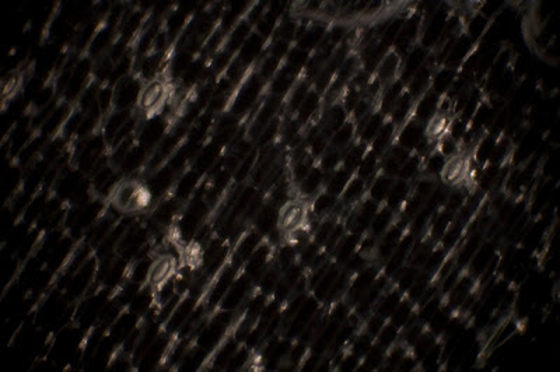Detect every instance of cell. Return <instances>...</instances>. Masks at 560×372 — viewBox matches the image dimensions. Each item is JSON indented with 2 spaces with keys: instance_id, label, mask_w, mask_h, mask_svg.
<instances>
[{
  "instance_id": "obj_1",
  "label": "cell",
  "mask_w": 560,
  "mask_h": 372,
  "mask_svg": "<svg viewBox=\"0 0 560 372\" xmlns=\"http://www.w3.org/2000/svg\"><path fill=\"white\" fill-rule=\"evenodd\" d=\"M151 203V194L146 185L136 179H124L113 188L111 206L122 214H138Z\"/></svg>"
},
{
  "instance_id": "obj_2",
  "label": "cell",
  "mask_w": 560,
  "mask_h": 372,
  "mask_svg": "<svg viewBox=\"0 0 560 372\" xmlns=\"http://www.w3.org/2000/svg\"><path fill=\"white\" fill-rule=\"evenodd\" d=\"M170 97V85L167 80L161 77H154L149 80L139 90V96L136 100L138 108L147 117H153L158 114Z\"/></svg>"
},
{
  "instance_id": "obj_3",
  "label": "cell",
  "mask_w": 560,
  "mask_h": 372,
  "mask_svg": "<svg viewBox=\"0 0 560 372\" xmlns=\"http://www.w3.org/2000/svg\"><path fill=\"white\" fill-rule=\"evenodd\" d=\"M308 220V205L304 199H290L279 209L277 231L280 234L292 235L304 228Z\"/></svg>"
},
{
  "instance_id": "obj_4",
  "label": "cell",
  "mask_w": 560,
  "mask_h": 372,
  "mask_svg": "<svg viewBox=\"0 0 560 372\" xmlns=\"http://www.w3.org/2000/svg\"><path fill=\"white\" fill-rule=\"evenodd\" d=\"M380 274H381V264L377 262H371L357 273L352 274L349 289L343 297L352 308L360 301L363 294L377 280V277Z\"/></svg>"
},
{
  "instance_id": "obj_5",
  "label": "cell",
  "mask_w": 560,
  "mask_h": 372,
  "mask_svg": "<svg viewBox=\"0 0 560 372\" xmlns=\"http://www.w3.org/2000/svg\"><path fill=\"white\" fill-rule=\"evenodd\" d=\"M176 271V260L170 253L158 255L147 267L146 283L154 290H161L165 285L171 283V278Z\"/></svg>"
},
{
  "instance_id": "obj_6",
  "label": "cell",
  "mask_w": 560,
  "mask_h": 372,
  "mask_svg": "<svg viewBox=\"0 0 560 372\" xmlns=\"http://www.w3.org/2000/svg\"><path fill=\"white\" fill-rule=\"evenodd\" d=\"M401 67H402V58L394 48H391L383 56L376 73L372 76L381 83L383 88H386L387 85L393 84L400 78Z\"/></svg>"
},
{
  "instance_id": "obj_7",
  "label": "cell",
  "mask_w": 560,
  "mask_h": 372,
  "mask_svg": "<svg viewBox=\"0 0 560 372\" xmlns=\"http://www.w3.org/2000/svg\"><path fill=\"white\" fill-rule=\"evenodd\" d=\"M497 253V246L493 241H484L465 270L479 280Z\"/></svg>"
},
{
  "instance_id": "obj_8",
  "label": "cell",
  "mask_w": 560,
  "mask_h": 372,
  "mask_svg": "<svg viewBox=\"0 0 560 372\" xmlns=\"http://www.w3.org/2000/svg\"><path fill=\"white\" fill-rule=\"evenodd\" d=\"M430 51L425 49L419 44H416L408 55L402 59V67H401V76L400 80L406 85L408 81L429 62L430 58Z\"/></svg>"
},
{
  "instance_id": "obj_9",
  "label": "cell",
  "mask_w": 560,
  "mask_h": 372,
  "mask_svg": "<svg viewBox=\"0 0 560 372\" xmlns=\"http://www.w3.org/2000/svg\"><path fill=\"white\" fill-rule=\"evenodd\" d=\"M466 171H468V160L462 153H459L447 160V164L440 175V182L448 186V188L459 185L465 179Z\"/></svg>"
},
{
  "instance_id": "obj_10",
  "label": "cell",
  "mask_w": 560,
  "mask_h": 372,
  "mask_svg": "<svg viewBox=\"0 0 560 372\" xmlns=\"http://www.w3.org/2000/svg\"><path fill=\"white\" fill-rule=\"evenodd\" d=\"M387 117L376 107V110L372 111L360 125H357V140L365 146H370L371 142L374 140L380 129L383 128Z\"/></svg>"
},
{
  "instance_id": "obj_11",
  "label": "cell",
  "mask_w": 560,
  "mask_h": 372,
  "mask_svg": "<svg viewBox=\"0 0 560 372\" xmlns=\"http://www.w3.org/2000/svg\"><path fill=\"white\" fill-rule=\"evenodd\" d=\"M440 99L437 94H434L433 91H427L422 97H419L415 101L413 110H412V118L416 119L418 122L423 124L425 126L427 125V122L436 117V114L438 112V104H440Z\"/></svg>"
},
{
  "instance_id": "obj_12",
  "label": "cell",
  "mask_w": 560,
  "mask_h": 372,
  "mask_svg": "<svg viewBox=\"0 0 560 372\" xmlns=\"http://www.w3.org/2000/svg\"><path fill=\"white\" fill-rule=\"evenodd\" d=\"M365 194H367V182L364 179H361L359 175L353 174L343 194L339 198L342 209L354 208L365 198Z\"/></svg>"
},
{
  "instance_id": "obj_13",
  "label": "cell",
  "mask_w": 560,
  "mask_h": 372,
  "mask_svg": "<svg viewBox=\"0 0 560 372\" xmlns=\"http://www.w3.org/2000/svg\"><path fill=\"white\" fill-rule=\"evenodd\" d=\"M327 176L328 175L321 169L318 164L314 165L308 175L299 183V192L302 195V199H313L315 195H318L324 189Z\"/></svg>"
},
{
  "instance_id": "obj_14",
  "label": "cell",
  "mask_w": 560,
  "mask_h": 372,
  "mask_svg": "<svg viewBox=\"0 0 560 372\" xmlns=\"http://www.w3.org/2000/svg\"><path fill=\"white\" fill-rule=\"evenodd\" d=\"M458 77V70L448 66H437L430 81V91L438 97H445Z\"/></svg>"
},
{
  "instance_id": "obj_15",
  "label": "cell",
  "mask_w": 560,
  "mask_h": 372,
  "mask_svg": "<svg viewBox=\"0 0 560 372\" xmlns=\"http://www.w3.org/2000/svg\"><path fill=\"white\" fill-rule=\"evenodd\" d=\"M394 182H395V178L388 176L379 171V174L368 182L365 196L370 198L371 201L377 202L379 205H383L393 188Z\"/></svg>"
},
{
  "instance_id": "obj_16",
  "label": "cell",
  "mask_w": 560,
  "mask_h": 372,
  "mask_svg": "<svg viewBox=\"0 0 560 372\" xmlns=\"http://www.w3.org/2000/svg\"><path fill=\"white\" fill-rule=\"evenodd\" d=\"M404 297H405V294L398 289V287H395L394 285H393V282H391V285L388 286V289L384 291V294L381 296V298L379 300V303H377V305L374 307V310H372V312L374 314H377V315H380V316H383L384 319H390L391 318V315L394 314V311L398 308V305L401 304V301L404 300Z\"/></svg>"
},
{
  "instance_id": "obj_17",
  "label": "cell",
  "mask_w": 560,
  "mask_h": 372,
  "mask_svg": "<svg viewBox=\"0 0 560 372\" xmlns=\"http://www.w3.org/2000/svg\"><path fill=\"white\" fill-rule=\"evenodd\" d=\"M361 234L353 232V231H347L345 234V237L342 238V241L338 244V246L333 251V256L332 260L339 264L340 267L349 260V257L352 255H354L359 251V245L361 241Z\"/></svg>"
},
{
  "instance_id": "obj_18",
  "label": "cell",
  "mask_w": 560,
  "mask_h": 372,
  "mask_svg": "<svg viewBox=\"0 0 560 372\" xmlns=\"http://www.w3.org/2000/svg\"><path fill=\"white\" fill-rule=\"evenodd\" d=\"M397 130L398 128L394 125L393 121H390L388 118L386 119L383 128L380 129V132L377 133V136L374 137V140L371 142V144L368 146V149L371 151H374L376 154H379L381 158L383 155L390 150V147L395 143V136H397Z\"/></svg>"
},
{
  "instance_id": "obj_19",
  "label": "cell",
  "mask_w": 560,
  "mask_h": 372,
  "mask_svg": "<svg viewBox=\"0 0 560 372\" xmlns=\"http://www.w3.org/2000/svg\"><path fill=\"white\" fill-rule=\"evenodd\" d=\"M412 183L413 182H408V180H402L395 178V182L393 185V188L386 199V202L383 205H386L387 208L393 209L394 212L400 213L401 209L404 208V205L406 203L411 191H412Z\"/></svg>"
},
{
  "instance_id": "obj_20",
  "label": "cell",
  "mask_w": 560,
  "mask_h": 372,
  "mask_svg": "<svg viewBox=\"0 0 560 372\" xmlns=\"http://www.w3.org/2000/svg\"><path fill=\"white\" fill-rule=\"evenodd\" d=\"M322 94H320L315 88H311L296 112L299 122L306 124L308 121H313L318 115V112L322 111Z\"/></svg>"
},
{
  "instance_id": "obj_21",
  "label": "cell",
  "mask_w": 560,
  "mask_h": 372,
  "mask_svg": "<svg viewBox=\"0 0 560 372\" xmlns=\"http://www.w3.org/2000/svg\"><path fill=\"white\" fill-rule=\"evenodd\" d=\"M336 208H340L339 198L325 192L324 189L311 199V205H310L313 214L321 220H324L325 217L333 216V213L336 212Z\"/></svg>"
},
{
  "instance_id": "obj_22",
  "label": "cell",
  "mask_w": 560,
  "mask_h": 372,
  "mask_svg": "<svg viewBox=\"0 0 560 372\" xmlns=\"http://www.w3.org/2000/svg\"><path fill=\"white\" fill-rule=\"evenodd\" d=\"M398 220V213L394 212L393 209L387 208L386 205H381L380 209L377 210L374 219H372L370 228H368V234L372 235L374 238H380L387 230L391 228V226Z\"/></svg>"
},
{
  "instance_id": "obj_23",
  "label": "cell",
  "mask_w": 560,
  "mask_h": 372,
  "mask_svg": "<svg viewBox=\"0 0 560 372\" xmlns=\"http://www.w3.org/2000/svg\"><path fill=\"white\" fill-rule=\"evenodd\" d=\"M413 105H415V99L409 94V92L405 88L404 94L395 103V105L393 107V110H391V112H390V115L387 118L390 121H393L397 128H401L411 118Z\"/></svg>"
},
{
  "instance_id": "obj_24",
  "label": "cell",
  "mask_w": 560,
  "mask_h": 372,
  "mask_svg": "<svg viewBox=\"0 0 560 372\" xmlns=\"http://www.w3.org/2000/svg\"><path fill=\"white\" fill-rule=\"evenodd\" d=\"M357 140V125L349 119L329 139V147L345 151Z\"/></svg>"
},
{
  "instance_id": "obj_25",
  "label": "cell",
  "mask_w": 560,
  "mask_h": 372,
  "mask_svg": "<svg viewBox=\"0 0 560 372\" xmlns=\"http://www.w3.org/2000/svg\"><path fill=\"white\" fill-rule=\"evenodd\" d=\"M352 176H353V174L349 172L346 168H343L342 164H340L335 171H332L327 176V180H325V185H324V191L331 194V195H333V196H336V198H340V195L343 194V191H345V188L347 186V183H349Z\"/></svg>"
},
{
  "instance_id": "obj_26",
  "label": "cell",
  "mask_w": 560,
  "mask_h": 372,
  "mask_svg": "<svg viewBox=\"0 0 560 372\" xmlns=\"http://www.w3.org/2000/svg\"><path fill=\"white\" fill-rule=\"evenodd\" d=\"M386 354L387 350L381 347L379 343L372 344V347L368 350V353L361 358L360 365L357 371H383L384 362H386Z\"/></svg>"
},
{
  "instance_id": "obj_27",
  "label": "cell",
  "mask_w": 560,
  "mask_h": 372,
  "mask_svg": "<svg viewBox=\"0 0 560 372\" xmlns=\"http://www.w3.org/2000/svg\"><path fill=\"white\" fill-rule=\"evenodd\" d=\"M447 164V158L434 147L429 154L423 157L422 161V174L425 176H430L440 180V175Z\"/></svg>"
},
{
  "instance_id": "obj_28",
  "label": "cell",
  "mask_w": 560,
  "mask_h": 372,
  "mask_svg": "<svg viewBox=\"0 0 560 372\" xmlns=\"http://www.w3.org/2000/svg\"><path fill=\"white\" fill-rule=\"evenodd\" d=\"M416 319V304H413L409 298L404 297L398 308L394 311L391 318L388 319L393 325H395L400 330L408 326L412 321Z\"/></svg>"
},
{
  "instance_id": "obj_29",
  "label": "cell",
  "mask_w": 560,
  "mask_h": 372,
  "mask_svg": "<svg viewBox=\"0 0 560 372\" xmlns=\"http://www.w3.org/2000/svg\"><path fill=\"white\" fill-rule=\"evenodd\" d=\"M380 164H381V157L368 149L356 171V175H359L361 179H364L368 185V182L379 174Z\"/></svg>"
},
{
  "instance_id": "obj_30",
  "label": "cell",
  "mask_w": 560,
  "mask_h": 372,
  "mask_svg": "<svg viewBox=\"0 0 560 372\" xmlns=\"http://www.w3.org/2000/svg\"><path fill=\"white\" fill-rule=\"evenodd\" d=\"M368 150V146L360 143V142H354L349 149H346L343 151V157H342V167L346 168L349 172L356 174L361 160L364 158L365 153Z\"/></svg>"
},
{
  "instance_id": "obj_31",
  "label": "cell",
  "mask_w": 560,
  "mask_h": 372,
  "mask_svg": "<svg viewBox=\"0 0 560 372\" xmlns=\"http://www.w3.org/2000/svg\"><path fill=\"white\" fill-rule=\"evenodd\" d=\"M448 255H450V252H447L441 245L436 244L433 246V249L430 251V253L427 255L425 263L422 264L420 271L430 277H434V274L438 271V269L441 267V264L444 263V260L447 259Z\"/></svg>"
},
{
  "instance_id": "obj_32",
  "label": "cell",
  "mask_w": 560,
  "mask_h": 372,
  "mask_svg": "<svg viewBox=\"0 0 560 372\" xmlns=\"http://www.w3.org/2000/svg\"><path fill=\"white\" fill-rule=\"evenodd\" d=\"M374 343H376V339L372 337L370 333H367L363 328H360L359 332L354 335V337L347 344L346 350L353 353L354 355H357L361 360Z\"/></svg>"
},
{
  "instance_id": "obj_33",
  "label": "cell",
  "mask_w": 560,
  "mask_h": 372,
  "mask_svg": "<svg viewBox=\"0 0 560 372\" xmlns=\"http://www.w3.org/2000/svg\"><path fill=\"white\" fill-rule=\"evenodd\" d=\"M422 161H423L422 155L412 153L406 158V161L402 164L397 178L402 179V180H408V182H415L422 174Z\"/></svg>"
},
{
  "instance_id": "obj_34",
  "label": "cell",
  "mask_w": 560,
  "mask_h": 372,
  "mask_svg": "<svg viewBox=\"0 0 560 372\" xmlns=\"http://www.w3.org/2000/svg\"><path fill=\"white\" fill-rule=\"evenodd\" d=\"M400 339H401V330L395 325H393L390 321H387L386 325L383 326L381 332L376 337V343H379L381 347L388 350L391 346L398 343Z\"/></svg>"
}]
</instances>
